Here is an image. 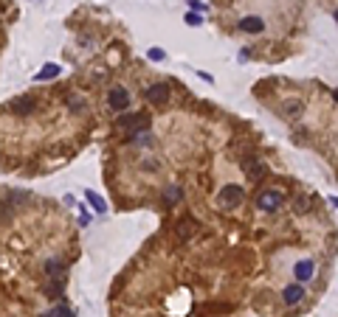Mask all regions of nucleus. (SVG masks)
Returning a JSON list of instances; mask_svg holds the SVG:
<instances>
[{"label": "nucleus", "mask_w": 338, "mask_h": 317, "mask_svg": "<svg viewBox=\"0 0 338 317\" xmlns=\"http://www.w3.org/2000/svg\"><path fill=\"white\" fill-rule=\"evenodd\" d=\"M119 127L127 129V132L136 138V135H141L144 129H150V115H147V113H130V115H122V118H119ZM133 138H130V141H133Z\"/></svg>", "instance_id": "obj_1"}, {"label": "nucleus", "mask_w": 338, "mask_h": 317, "mask_svg": "<svg viewBox=\"0 0 338 317\" xmlns=\"http://www.w3.org/2000/svg\"><path fill=\"white\" fill-rule=\"evenodd\" d=\"M243 188L240 185H223L220 188V194H217V205L223 208V211H231V208H237L240 202H243Z\"/></svg>", "instance_id": "obj_2"}, {"label": "nucleus", "mask_w": 338, "mask_h": 317, "mask_svg": "<svg viewBox=\"0 0 338 317\" xmlns=\"http://www.w3.org/2000/svg\"><path fill=\"white\" fill-rule=\"evenodd\" d=\"M285 202V194L282 191H262V194H257V208L259 211H265V213H274L279 205Z\"/></svg>", "instance_id": "obj_3"}, {"label": "nucleus", "mask_w": 338, "mask_h": 317, "mask_svg": "<svg viewBox=\"0 0 338 317\" xmlns=\"http://www.w3.org/2000/svg\"><path fill=\"white\" fill-rule=\"evenodd\" d=\"M107 104L113 107L116 113H124L130 107V93L124 90V87H113V90L107 93Z\"/></svg>", "instance_id": "obj_4"}, {"label": "nucleus", "mask_w": 338, "mask_h": 317, "mask_svg": "<svg viewBox=\"0 0 338 317\" xmlns=\"http://www.w3.org/2000/svg\"><path fill=\"white\" fill-rule=\"evenodd\" d=\"M243 171L248 174V180H254V183H259V180L265 177V166H262L257 157H245V160H243Z\"/></svg>", "instance_id": "obj_5"}, {"label": "nucleus", "mask_w": 338, "mask_h": 317, "mask_svg": "<svg viewBox=\"0 0 338 317\" xmlns=\"http://www.w3.org/2000/svg\"><path fill=\"white\" fill-rule=\"evenodd\" d=\"M144 96H147V101H152V104H164V101L169 99V85H164V82H158V85H150Z\"/></svg>", "instance_id": "obj_6"}, {"label": "nucleus", "mask_w": 338, "mask_h": 317, "mask_svg": "<svg viewBox=\"0 0 338 317\" xmlns=\"http://www.w3.org/2000/svg\"><path fill=\"white\" fill-rule=\"evenodd\" d=\"M313 272H316V264H313V258H302L299 264L293 267V275H296V281L302 283V281H310L313 278Z\"/></svg>", "instance_id": "obj_7"}, {"label": "nucleus", "mask_w": 338, "mask_h": 317, "mask_svg": "<svg viewBox=\"0 0 338 317\" xmlns=\"http://www.w3.org/2000/svg\"><path fill=\"white\" fill-rule=\"evenodd\" d=\"M302 297H304V286H302V283H290V286L282 289V300L288 303V306H296Z\"/></svg>", "instance_id": "obj_8"}, {"label": "nucleus", "mask_w": 338, "mask_h": 317, "mask_svg": "<svg viewBox=\"0 0 338 317\" xmlns=\"http://www.w3.org/2000/svg\"><path fill=\"white\" fill-rule=\"evenodd\" d=\"M240 29H243L245 34H262V31H265V20H262V17H243V20H240Z\"/></svg>", "instance_id": "obj_9"}, {"label": "nucleus", "mask_w": 338, "mask_h": 317, "mask_svg": "<svg viewBox=\"0 0 338 317\" xmlns=\"http://www.w3.org/2000/svg\"><path fill=\"white\" fill-rule=\"evenodd\" d=\"M34 107H37L34 99H26V96H23V99L12 101V113L15 115H29V113H34Z\"/></svg>", "instance_id": "obj_10"}, {"label": "nucleus", "mask_w": 338, "mask_h": 317, "mask_svg": "<svg viewBox=\"0 0 338 317\" xmlns=\"http://www.w3.org/2000/svg\"><path fill=\"white\" fill-rule=\"evenodd\" d=\"M59 73H62V68H59V65H54V62H48V65H43V71L34 76V82H48V79H57Z\"/></svg>", "instance_id": "obj_11"}, {"label": "nucleus", "mask_w": 338, "mask_h": 317, "mask_svg": "<svg viewBox=\"0 0 338 317\" xmlns=\"http://www.w3.org/2000/svg\"><path fill=\"white\" fill-rule=\"evenodd\" d=\"M85 197H87V202L93 205V211H99V213H104L107 211V205H104V199L96 194V191H85Z\"/></svg>", "instance_id": "obj_12"}, {"label": "nucleus", "mask_w": 338, "mask_h": 317, "mask_svg": "<svg viewBox=\"0 0 338 317\" xmlns=\"http://www.w3.org/2000/svg\"><path fill=\"white\" fill-rule=\"evenodd\" d=\"M282 110H285L288 115H299V113L304 110V104H302V101H293V99H290V101H285V104H282Z\"/></svg>", "instance_id": "obj_13"}, {"label": "nucleus", "mask_w": 338, "mask_h": 317, "mask_svg": "<svg viewBox=\"0 0 338 317\" xmlns=\"http://www.w3.org/2000/svg\"><path fill=\"white\" fill-rule=\"evenodd\" d=\"M62 267H65V264H62V261H59V258H51L48 264H45V272H48V275H57V272H59V269H62Z\"/></svg>", "instance_id": "obj_14"}, {"label": "nucleus", "mask_w": 338, "mask_h": 317, "mask_svg": "<svg viewBox=\"0 0 338 317\" xmlns=\"http://www.w3.org/2000/svg\"><path fill=\"white\" fill-rule=\"evenodd\" d=\"M164 199H166V202H178V199H180V188H178V185L166 188V191H164Z\"/></svg>", "instance_id": "obj_15"}, {"label": "nucleus", "mask_w": 338, "mask_h": 317, "mask_svg": "<svg viewBox=\"0 0 338 317\" xmlns=\"http://www.w3.org/2000/svg\"><path fill=\"white\" fill-rule=\"evenodd\" d=\"M192 230H194V219H183V222H180V236L186 239Z\"/></svg>", "instance_id": "obj_16"}, {"label": "nucleus", "mask_w": 338, "mask_h": 317, "mask_svg": "<svg viewBox=\"0 0 338 317\" xmlns=\"http://www.w3.org/2000/svg\"><path fill=\"white\" fill-rule=\"evenodd\" d=\"M147 57H150L152 62H164V59H166V54H164L161 48H150V51H147Z\"/></svg>", "instance_id": "obj_17"}, {"label": "nucleus", "mask_w": 338, "mask_h": 317, "mask_svg": "<svg viewBox=\"0 0 338 317\" xmlns=\"http://www.w3.org/2000/svg\"><path fill=\"white\" fill-rule=\"evenodd\" d=\"M51 317H73V311L68 306H57V309L51 311Z\"/></svg>", "instance_id": "obj_18"}, {"label": "nucleus", "mask_w": 338, "mask_h": 317, "mask_svg": "<svg viewBox=\"0 0 338 317\" xmlns=\"http://www.w3.org/2000/svg\"><path fill=\"white\" fill-rule=\"evenodd\" d=\"M189 12H197L200 15V12H206V3L203 0H189Z\"/></svg>", "instance_id": "obj_19"}, {"label": "nucleus", "mask_w": 338, "mask_h": 317, "mask_svg": "<svg viewBox=\"0 0 338 317\" xmlns=\"http://www.w3.org/2000/svg\"><path fill=\"white\" fill-rule=\"evenodd\" d=\"M186 26H200V15L197 12H186Z\"/></svg>", "instance_id": "obj_20"}, {"label": "nucleus", "mask_w": 338, "mask_h": 317, "mask_svg": "<svg viewBox=\"0 0 338 317\" xmlns=\"http://www.w3.org/2000/svg\"><path fill=\"white\" fill-rule=\"evenodd\" d=\"M59 283H48V286H45V292H48V297H54V295H59Z\"/></svg>", "instance_id": "obj_21"}, {"label": "nucleus", "mask_w": 338, "mask_h": 317, "mask_svg": "<svg viewBox=\"0 0 338 317\" xmlns=\"http://www.w3.org/2000/svg\"><path fill=\"white\" fill-rule=\"evenodd\" d=\"M197 76H200L203 82H209V85H214V76H209V73H206V71H197Z\"/></svg>", "instance_id": "obj_22"}, {"label": "nucleus", "mask_w": 338, "mask_h": 317, "mask_svg": "<svg viewBox=\"0 0 338 317\" xmlns=\"http://www.w3.org/2000/svg\"><path fill=\"white\" fill-rule=\"evenodd\" d=\"M332 99H335V101H338V90H332Z\"/></svg>", "instance_id": "obj_23"}, {"label": "nucleus", "mask_w": 338, "mask_h": 317, "mask_svg": "<svg viewBox=\"0 0 338 317\" xmlns=\"http://www.w3.org/2000/svg\"><path fill=\"white\" fill-rule=\"evenodd\" d=\"M335 23H338V9H335Z\"/></svg>", "instance_id": "obj_24"}, {"label": "nucleus", "mask_w": 338, "mask_h": 317, "mask_svg": "<svg viewBox=\"0 0 338 317\" xmlns=\"http://www.w3.org/2000/svg\"><path fill=\"white\" fill-rule=\"evenodd\" d=\"M43 317H51V311H48V314H43Z\"/></svg>", "instance_id": "obj_25"}]
</instances>
